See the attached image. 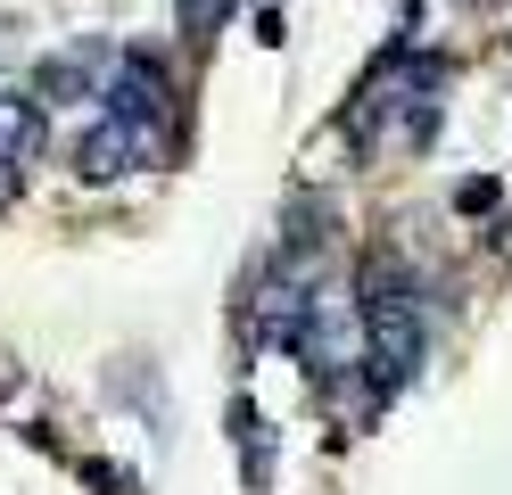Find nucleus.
Listing matches in <instances>:
<instances>
[{
    "instance_id": "obj_1",
    "label": "nucleus",
    "mask_w": 512,
    "mask_h": 495,
    "mask_svg": "<svg viewBox=\"0 0 512 495\" xmlns=\"http://www.w3.org/2000/svg\"><path fill=\"white\" fill-rule=\"evenodd\" d=\"M9 190H17V165H9V157H0V198H9Z\"/></svg>"
}]
</instances>
